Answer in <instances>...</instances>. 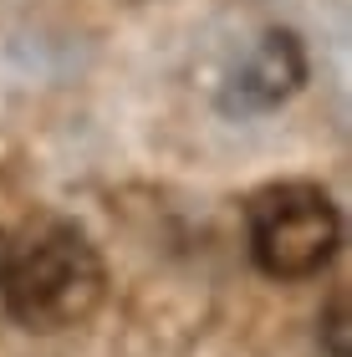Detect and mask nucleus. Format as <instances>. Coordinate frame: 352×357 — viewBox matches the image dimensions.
Listing matches in <instances>:
<instances>
[{"label":"nucleus","mask_w":352,"mask_h":357,"mask_svg":"<svg viewBox=\"0 0 352 357\" xmlns=\"http://www.w3.org/2000/svg\"><path fill=\"white\" fill-rule=\"evenodd\" d=\"M107 271L98 245L72 220H36L6 240L0 261V301L26 332H67L98 312Z\"/></svg>","instance_id":"nucleus-1"},{"label":"nucleus","mask_w":352,"mask_h":357,"mask_svg":"<svg viewBox=\"0 0 352 357\" xmlns=\"http://www.w3.org/2000/svg\"><path fill=\"white\" fill-rule=\"evenodd\" d=\"M245 230H250V261L270 281H307L332 266L342 245V215L332 194L307 178H286L250 194L245 204Z\"/></svg>","instance_id":"nucleus-2"},{"label":"nucleus","mask_w":352,"mask_h":357,"mask_svg":"<svg viewBox=\"0 0 352 357\" xmlns=\"http://www.w3.org/2000/svg\"><path fill=\"white\" fill-rule=\"evenodd\" d=\"M301 77H307V61H301L296 36L291 31H266L261 46L230 72L220 102H225V112H266V107L286 102L301 87Z\"/></svg>","instance_id":"nucleus-3"},{"label":"nucleus","mask_w":352,"mask_h":357,"mask_svg":"<svg viewBox=\"0 0 352 357\" xmlns=\"http://www.w3.org/2000/svg\"><path fill=\"white\" fill-rule=\"evenodd\" d=\"M327 352L332 357H347V296H332V312H327Z\"/></svg>","instance_id":"nucleus-4"},{"label":"nucleus","mask_w":352,"mask_h":357,"mask_svg":"<svg viewBox=\"0 0 352 357\" xmlns=\"http://www.w3.org/2000/svg\"><path fill=\"white\" fill-rule=\"evenodd\" d=\"M6 240H10V235H6V230H0V261H6Z\"/></svg>","instance_id":"nucleus-5"}]
</instances>
